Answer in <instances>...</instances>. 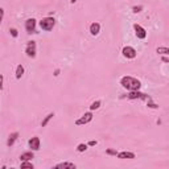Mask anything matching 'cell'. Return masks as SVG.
<instances>
[{
	"instance_id": "obj_5",
	"label": "cell",
	"mask_w": 169,
	"mask_h": 169,
	"mask_svg": "<svg viewBox=\"0 0 169 169\" xmlns=\"http://www.w3.org/2000/svg\"><path fill=\"white\" fill-rule=\"evenodd\" d=\"M91 120H93V114H91V112H86L85 115H82V118H79L78 120H75V124L77 126H83V124L90 123Z\"/></svg>"
},
{
	"instance_id": "obj_19",
	"label": "cell",
	"mask_w": 169,
	"mask_h": 169,
	"mask_svg": "<svg viewBox=\"0 0 169 169\" xmlns=\"http://www.w3.org/2000/svg\"><path fill=\"white\" fill-rule=\"evenodd\" d=\"M21 169H24V168H29V169H33V164L29 161H21Z\"/></svg>"
},
{
	"instance_id": "obj_20",
	"label": "cell",
	"mask_w": 169,
	"mask_h": 169,
	"mask_svg": "<svg viewBox=\"0 0 169 169\" xmlns=\"http://www.w3.org/2000/svg\"><path fill=\"white\" fill-rule=\"evenodd\" d=\"M86 149H87V144H83V143L78 144V147H77V151L78 152H85Z\"/></svg>"
},
{
	"instance_id": "obj_2",
	"label": "cell",
	"mask_w": 169,
	"mask_h": 169,
	"mask_svg": "<svg viewBox=\"0 0 169 169\" xmlns=\"http://www.w3.org/2000/svg\"><path fill=\"white\" fill-rule=\"evenodd\" d=\"M55 25V20L53 17H44L41 21H40V28H41L42 31L45 32H49V31H52L53 28H54Z\"/></svg>"
},
{
	"instance_id": "obj_15",
	"label": "cell",
	"mask_w": 169,
	"mask_h": 169,
	"mask_svg": "<svg viewBox=\"0 0 169 169\" xmlns=\"http://www.w3.org/2000/svg\"><path fill=\"white\" fill-rule=\"evenodd\" d=\"M53 116H54V114H53V112H50V114H48V115H46V116L44 118V120L41 122V127H46L49 122H50V120L53 119Z\"/></svg>"
},
{
	"instance_id": "obj_7",
	"label": "cell",
	"mask_w": 169,
	"mask_h": 169,
	"mask_svg": "<svg viewBox=\"0 0 169 169\" xmlns=\"http://www.w3.org/2000/svg\"><path fill=\"white\" fill-rule=\"evenodd\" d=\"M134 29H135V33H136V37H138V38L144 40V38L147 37V32H145V29L142 27V25L135 24L134 25Z\"/></svg>"
},
{
	"instance_id": "obj_11",
	"label": "cell",
	"mask_w": 169,
	"mask_h": 169,
	"mask_svg": "<svg viewBox=\"0 0 169 169\" xmlns=\"http://www.w3.org/2000/svg\"><path fill=\"white\" fill-rule=\"evenodd\" d=\"M54 168L55 169H75V164H73V162H59Z\"/></svg>"
},
{
	"instance_id": "obj_22",
	"label": "cell",
	"mask_w": 169,
	"mask_h": 169,
	"mask_svg": "<svg viewBox=\"0 0 169 169\" xmlns=\"http://www.w3.org/2000/svg\"><path fill=\"white\" fill-rule=\"evenodd\" d=\"M9 32H11V35H12V37H17V36H19L17 29H15V28H11Z\"/></svg>"
},
{
	"instance_id": "obj_28",
	"label": "cell",
	"mask_w": 169,
	"mask_h": 169,
	"mask_svg": "<svg viewBox=\"0 0 169 169\" xmlns=\"http://www.w3.org/2000/svg\"><path fill=\"white\" fill-rule=\"evenodd\" d=\"M162 62H169V58L168 57H162Z\"/></svg>"
},
{
	"instance_id": "obj_1",
	"label": "cell",
	"mask_w": 169,
	"mask_h": 169,
	"mask_svg": "<svg viewBox=\"0 0 169 169\" xmlns=\"http://www.w3.org/2000/svg\"><path fill=\"white\" fill-rule=\"evenodd\" d=\"M120 85L124 87V89L130 90V91L139 90V89H140V86H142L140 81L136 79V78H134V77H130V75L123 77V78L120 79Z\"/></svg>"
},
{
	"instance_id": "obj_4",
	"label": "cell",
	"mask_w": 169,
	"mask_h": 169,
	"mask_svg": "<svg viewBox=\"0 0 169 169\" xmlns=\"http://www.w3.org/2000/svg\"><path fill=\"white\" fill-rule=\"evenodd\" d=\"M25 53L29 58H35L36 57V42L35 41H29L27 44V48H25Z\"/></svg>"
},
{
	"instance_id": "obj_18",
	"label": "cell",
	"mask_w": 169,
	"mask_h": 169,
	"mask_svg": "<svg viewBox=\"0 0 169 169\" xmlns=\"http://www.w3.org/2000/svg\"><path fill=\"white\" fill-rule=\"evenodd\" d=\"M100 107V100H95V102H93L91 103V106H90V110L94 111V110H98Z\"/></svg>"
},
{
	"instance_id": "obj_12",
	"label": "cell",
	"mask_w": 169,
	"mask_h": 169,
	"mask_svg": "<svg viewBox=\"0 0 169 169\" xmlns=\"http://www.w3.org/2000/svg\"><path fill=\"white\" fill-rule=\"evenodd\" d=\"M19 138V132H12V134L8 136V140H7V145L8 147H12L15 144V142Z\"/></svg>"
},
{
	"instance_id": "obj_25",
	"label": "cell",
	"mask_w": 169,
	"mask_h": 169,
	"mask_svg": "<svg viewBox=\"0 0 169 169\" xmlns=\"http://www.w3.org/2000/svg\"><path fill=\"white\" fill-rule=\"evenodd\" d=\"M3 17H4V9H3V8H0V25H1Z\"/></svg>"
},
{
	"instance_id": "obj_17",
	"label": "cell",
	"mask_w": 169,
	"mask_h": 169,
	"mask_svg": "<svg viewBox=\"0 0 169 169\" xmlns=\"http://www.w3.org/2000/svg\"><path fill=\"white\" fill-rule=\"evenodd\" d=\"M156 52L159 53V54H164V55H166V54H169V49L166 48V46H160V48L156 49Z\"/></svg>"
},
{
	"instance_id": "obj_16",
	"label": "cell",
	"mask_w": 169,
	"mask_h": 169,
	"mask_svg": "<svg viewBox=\"0 0 169 169\" xmlns=\"http://www.w3.org/2000/svg\"><path fill=\"white\" fill-rule=\"evenodd\" d=\"M23 74H24V66L19 65L17 67H16V78H17V79H20L21 77H23Z\"/></svg>"
},
{
	"instance_id": "obj_21",
	"label": "cell",
	"mask_w": 169,
	"mask_h": 169,
	"mask_svg": "<svg viewBox=\"0 0 169 169\" xmlns=\"http://www.w3.org/2000/svg\"><path fill=\"white\" fill-rule=\"evenodd\" d=\"M147 106L151 107V108H157V107H159L156 103H153V102H152V98H149V99L147 100Z\"/></svg>"
},
{
	"instance_id": "obj_24",
	"label": "cell",
	"mask_w": 169,
	"mask_h": 169,
	"mask_svg": "<svg viewBox=\"0 0 169 169\" xmlns=\"http://www.w3.org/2000/svg\"><path fill=\"white\" fill-rule=\"evenodd\" d=\"M106 153H107V155H114V156H116V153H118V152L115 151V149H107V151H106Z\"/></svg>"
},
{
	"instance_id": "obj_30",
	"label": "cell",
	"mask_w": 169,
	"mask_h": 169,
	"mask_svg": "<svg viewBox=\"0 0 169 169\" xmlns=\"http://www.w3.org/2000/svg\"><path fill=\"white\" fill-rule=\"evenodd\" d=\"M75 1H77V0H71V3H73V4H74V3H75Z\"/></svg>"
},
{
	"instance_id": "obj_14",
	"label": "cell",
	"mask_w": 169,
	"mask_h": 169,
	"mask_svg": "<svg viewBox=\"0 0 169 169\" xmlns=\"http://www.w3.org/2000/svg\"><path fill=\"white\" fill-rule=\"evenodd\" d=\"M33 157H35L33 151H29V152H24V153H21L20 160H21V161H29V160H32Z\"/></svg>"
},
{
	"instance_id": "obj_10",
	"label": "cell",
	"mask_w": 169,
	"mask_h": 169,
	"mask_svg": "<svg viewBox=\"0 0 169 169\" xmlns=\"http://www.w3.org/2000/svg\"><path fill=\"white\" fill-rule=\"evenodd\" d=\"M118 159H135V153H132V152H127V151H123V152H119V153H116Z\"/></svg>"
},
{
	"instance_id": "obj_27",
	"label": "cell",
	"mask_w": 169,
	"mask_h": 169,
	"mask_svg": "<svg viewBox=\"0 0 169 169\" xmlns=\"http://www.w3.org/2000/svg\"><path fill=\"white\" fill-rule=\"evenodd\" d=\"M3 74H0V90L3 89Z\"/></svg>"
},
{
	"instance_id": "obj_26",
	"label": "cell",
	"mask_w": 169,
	"mask_h": 169,
	"mask_svg": "<svg viewBox=\"0 0 169 169\" xmlns=\"http://www.w3.org/2000/svg\"><path fill=\"white\" fill-rule=\"evenodd\" d=\"M87 145H90V147H94V145H97V140H90Z\"/></svg>"
},
{
	"instance_id": "obj_9",
	"label": "cell",
	"mask_w": 169,
	"mask_h": 169,
	"mask_svg": "<svg viewBox=\"0 0 169 169\" xmlns=\"http://www.w3.org/2000/svg\"><path fill=\"white\" fill-rule=\"evenodd\" d=\"M28 144H29V148L32 149V151H38L40 149V139L37 138V136H35V138H32L29 142H28Z\"/></svg>"
},
{
	"instance_id": "obj_29",
	"label": "cell",
	"mask_w": 169,
	"mask_h": 169,
	"mask_svg": "<svg viewBox=\"0 0 169 169\" xmlns=\"http://www.w3.org/2000/svg\"><path fill=\"white\" fill-rule=\"evenodd\" d=\"M58 74H59V70H55V71H54V75L57 77V75H58Z\"/></svg>"
},
{
	"instance_id": "obj_8",
	"label": "cell",
	"mask_w": 169,
	"mask_h": 169,
	"mask_svg": "<svg viewBox=\"0 0 169 169\" xmlns=\"http://www.w3.org/2000/svg\"><path fill=\"white\" fill-rule=\"evenodd\" d=\"M25 29L28 33H33L36 31V20L35 19H28L25 21Z\"/></svg>"
},
{
	"instance_id": "obj_13",
	"label": "cell",
	"mask_w": 169,
	"mask_h": 169,
	"mask_svg": "<svg viewBox=\"0 0 169 169\" xmlns=\"http://www.w3.org/2000/svg\"><path fill=\"white\" fill-rule=\"evenodd\" d=\"M99 32H100V24L99 23H93V24L90 25V33H91L93 36H97Z\"/></svg>"
},
{
	"instance_id": "obj_6",
	"label": "cell",
	"mask_w": 169,
	"mask_h": 169,
	"mask_svg": "<svg viewBox=\"0 0 169 169\" xmlns=\"http://www.w3.org/2000/svg\"><path fill=\"white\" fill-rule=\"evenodd\" d=\"M122 53H123V55L128 59H132L136 57V50H135L132 46H124L123 50H122Z\"/></svg>"
},
{
	"instance_id": "obj_3",
	"label": "cell",
	"mask_w": 169,
	"mask_h": 169,
	"mask_svg": "<svg viewBox=\"0 0 169 169\" xmlns=\"http://www.w3.org/2000/svg\"><path fill=\"white\" fill-rule=\"evenodd\" d=\"M128 97V99H143V100H148L149 98V95H147V94H143V93H140L139 90H135V91H131V93L127 95Z\"/></svg>"
},
{
	"instance_id": "obj_23",
	"label": "cell",
	"mask_w": 169,
	"mask_h": 169,
	"mask_svg": "<svg viewBox=\"0 0 169 169\" xmlns=\"http://www.w3.org/2000/svg\"><path fill=\"white\" fill-rule=\"evenodd\" d=\"M142 9H143V7H142V5H139V7L136 5V7H134V8H132V11H134L135 13H139V12H142Z\"/></svg>"
}]
</instances>
